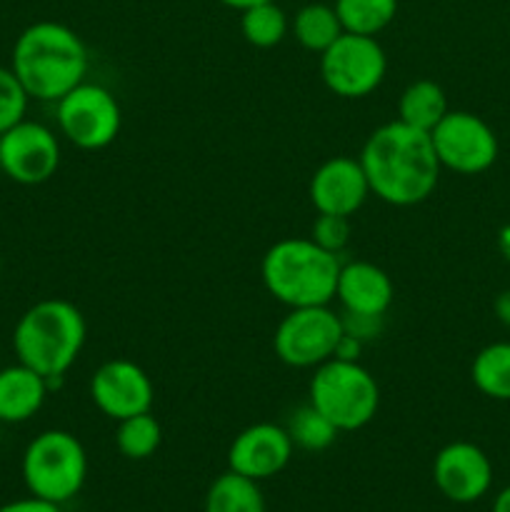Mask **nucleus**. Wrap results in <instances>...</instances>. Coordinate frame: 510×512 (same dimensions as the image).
<instances>
[{
    "instance_id": "f257e3e1",
    "label": "nucleus",
    "mask_w": 510,
    "mask_h": 512,
    "mask_svg": "<svg viewBox=\"0 0 510 512\" xmlns=\"http://www.w3.org/2000/svg\"><path fill=\"white\" fill-rule=\"evenodd\" d=\"M358 160L370 193L398 208L428 200L438 188L443 170L430 133L405 125L403 120H390L373 130Z\"/></svg>"
},
{
    "instance_id": "f03ea898",
    "label": "nucleus",
    "mask_w": 510,
    "mask_h": 512,
    "mask_svg": "<svg viewBox=\"0 0 510 512\" xmlns=\"http://www.w3.org/2000/svg\"><path fill=\"white\" fill-rule=\"evenodd\" d=\"M10 68L30 98L58 103L85 80L88 48L68 25L40 20L18 35Z\"/></svg>"
},
{
    "instance_id": "7ed1b4c3",
    "label": "nucleus",
    "mask_w": 510,
    "mask_h": 512,
    "mask_svg": "<svg viewBox=\"0 0 510 512\" xmlns=\"http://www.w3.org/2000/svg\"><path fill=\"white\" fill-rule=\"evenodd\" d=\"M88 325L73 303L48 298L20 315L13 330V350L18 363L43 375L48 385L63 378L78 360Z\"/></svg>"
},
{
    "instance_id": "20e7f679",
    "label": "nucleus",
    "mask_w": 510,
    "mask_h": 512,
    "mask_svg": "<svg viewBox=\"0 0 510 512\" xmlns=\"http://www.w3.org/2000/svg\"><path fill=\"white\" fill-rule=\"evenodd\" d=\"M263 283L278 303L288 308L328 305L338 288V255L310 238H285L268 248L263 258Z\"/></svg>"
},
{
    "instance_id": "39448f33",
    "label": "nucleus",
    "mask_w": 510,
    "mask_h": 512,
    "mask_svg": "<svg viewBox=\"0 0 510 512\" xmlns=\"http://www.w3.org/2000/svg\"><path fill=\"white\" fill-rule=\"evenodd\" d=\"M310 405L338 428L353 433L375 418L380 405V388L370 370L358 360H328L315 368L310 380Z\"/></svg>"
},
{
    "instance_id": "423d86ee",
    "label": "nucleus",
    "mask_w": 510,
    "mask_h": 512,
    "mask_svg": "<svg viewBox=\"0 0 510 512\" xmlns=\"http://www.w3.org/2000/svg\"><path fill=\"white\" fill-rule=\"evenodd\" d=\"M85 478L88 455L83 443L68 430H45L25 448L23 480L35 498L63 505L83 490Z\"/></svg>"
},
{
    "instance_id": "0eeeda50",
    "label": "nucleus",
    "mask_w": 510,
    "mask_h": 512,
    "mask_svg": "<svg viewBox=\"0 0 510 512\" xmlns=\"http://www.w3.org/2000/svg\"><path fill=\"white\" fill-rule=\"evenodd\" d=\"M343 338L340 315L328 305L290 308L273 335L275 355L290 368H318L335 358Z\"/></svg>"
},
{
    "instance_id": "6e6552de",
    "label": "nucleus",
    "mask_w": 510,
    "mask_h": 512,
    "mask_svg": "<svg viewBox=\"0 0 510 512\" xmlns=\"http://www.w3.org/2000/svg\"><path fill=\"white\" fill-rule=\"evenodd\" d=\"M388 58L373 35L343 33L320 53V75L330 93L340 98H365L385 78Z\"/></svg>"
},
{
    "instance_id": "1a4fd4ad",
    "label": "nucleus",
    "mask_w": 510,
    "mask_h": 512,
    "mask_svg": "<svg viewBox=\"0 0 510 512\" xmlns=\"http://www.w3.org/2000/svg\"><path fill=\"white\" fill-rule=\"evenodd\" d=\"M58 128L65 140L83 150L108 148L120 133V105L108 88L95 83L75 85L58 100Z\"/></svg>"
},
{
    "instance_id": "9d476101",
    "label": "nucleus",
    "mask_w": 510,
    "mask_h": 512,
    "mask_svg": "<svg viewBox=\"0 0 510 512\" xmlns=\"http://www.w3.org/2000/svg\"><path fill=\"white\" fill-rule=\"evenodd\" d=\"M440 165L460 175L485 173L498 160V138L493 128L468 110H448L430 130Z\"/></svg>"
},
{
    "instance_id": "9b49d317",
    "label": "nucleus",
    "mask_w": 510,
    "mask_h": 512,
    "mask_svg": "<svg viewBox=\"0 0 510 512\" xmlns=\"http://www.w3.org/2000/svg\"><path fill=\"white\" fill-rule=\"evenodd\" d=\"M60 165V143L53 130L35 120H20L0 135V170L20 185H40Z\"/></svg>"
},
{
    "instance_id": "f8f14e48",
    "label": "nucleus",
    "mask_w": 510,
    "mask_h": 512,
    "mask_svg": "<svg viewBox=\"0 0 510 512\" xmlns=\"http://www.w3.org/2000/svg\"><path fill=\"white\" fill-rule=\"evenodd\" d=\"M433 483L455 505L478 503L493 485V465L483 448L455 440L438 450L433 460Z\"/></svg>"
},
{
    "instance_id": "ddd939ff",
    "label": "nucleus",
    "mask_w": 510,
    "mask_h": 512,
    "mask_svg": "<svg viewBox=\"0 0 510 512\" xmlns=\"http://www.w3.org/2000/svg\"><path fill=\"white\" fill-rule=\"evenodd\" d=\"M90 398L95 408L110 420L148 413L153 408L155 390L148 373L133 360H108L90 378Z\"/></svg>"
},
{
    "instance_id": "4468645a",
    "label": "nucleus",
    "mask_w": 510,
    "mask_h": 512,
    "mask_svg": "<svg viewBox=\"0 0 510 512\" xmlns=\"http://www.w3.org/2000/svg\"><path fill=\"white\" fill-rule=\"evenodd\" d=\"M293 440L283 425L258 423L235 435L228 450V468L250 480L275 478L293 458Z\"/></svg>"
},
{
    "instance_id": "2eb2a0df",
    "label": "nucleus",
    "mask_w": 510,
    "mask_h": 512,
    "mask_svg": "<svg viewBox=\"0 0 510 512\" xmlns=\"http://www.w3.org/2000/svg\"><path fill=\"white\" fill-rule=\"evenodd\" d=\"M308 195L318 213L350 218L368 200L370 185L358 158L338 155V158L325 160L315 170L313 178H310Z\"/></svg>"
},
{
    "instance_id": "dca6fc26",
    "label": "nucleus",
    "mask_w": 510,
    "mask_h": 512,
    "mask_svg": "<svg viewBox=\"0 0 510 512\" xmlns=\"http://www.w3.org/2000/svg\"><path fill=\"white\" fill-rule=\"evenodd\" d=\"M393 280L375 263L355 260L340 265L335 298L343 305V313L385 315L393 305Z\"/></svg>"
},
{
    "instance_id": "f3484780",
    "label": "nucleus",
    "mask_w": 510,
    "mask_h": 512,
    "mask_svg": "<svg viewBox=\"0 0 510 512\" xmlns=\"http://www.w3.org/2000/svg\"><path fill=\"white\" fill-rule=\"evenodd\" d=\"M48 380L28 365L18 363L0 370V423H25L43 408Z\"/></svg>"
},
{
    "instance_id": "a211bd4d",
    "label": "nucleus",
    "mask_w": 510,
    "mask_h": 512,
    "mask_svg": "<svg viewBox=\"0 0 510 512\" xmlns=\"http://www.w3.org/2000/svg\"><path fill=\"white\" fill-rule=\"evenodd\" d=\"M445 113H448V98L435 80H415L398 100V120L425 133H430L445 118Z\"/></svg>"
},
{
    "instance_id": "6ab92c4d",
    "label": "nucleus",
    "mask_w": 510,
    "mask_h": 512,
    "mask_svg": "<svg viewBox=\"0 0 510 512\" xmlns=\"http://www.w3.org/2000/svg\"><path fill=\"white\" fill-rule=\"evenodd\" d=\"M205 512H265V498L258 480L245 475L223 473L205 493Z\"/></svg>"
},
{
    "instance_id": "aec40b11",
    "label": "nucleus",
    "mask_w": 510,
    "mask_h": 512,
    "mask_svg": "<svg viewBox=\"0 0 510 512\" xmlns=\"http://www.w3.org/2000/svg\"><path fill=\"white\" fill-rule=\"evenodd\" d=\"M295 40L310 53H325L345 33L333 5L308 3L295 13Z\"/></svg>"
},
{
    "instance_id": "412c9836",
    "label": "nucleus",
    "mask_w": 510,
    "mask_h": 512,
    "mask_svg": "<svg viewBox=\"0 0 510 512\" xmlns=\"http://www.w3.org/2000/svg\"><path fill=\"white\" fill-rule=\"evenodd\" d=\"M473 385L490 400H510V343L480 350L470 368Z\"/></svg>"
},
{
    "instance_id": "4be33fe9",
    "label": "nucleus",
    "mask_w": 510,
    "mask_h": 512,
    "mask_svg": "<svg viewBox=\"0 0 510 512\" xmlns=\"http://www.w3.org/2000/svg\"><path fill=\"white\" fill-rule=\"evenodd\" d=\"M335 13L345 33L378 35L398 13V0H335Z\"/></svg>"
},
{
    "instance_id": "5701e85b",
    "label": "nucleus",
    "mask_w": 510,
    "mask_h": 512,
    "mask_svg": "<svg viewBox=\"0 0 510 512\" xmlns=\"http://www.w3.org/2000/svg\"><path fill=\"white\" fill-rule=\"evenodd\" d=\"M163 443V428L155 420V415L140 413L130 415V418L118 420V430H115V445H118L120 455L128 460H145L155 453Z\"/></svg>"
},
{
    "instance_id": "b1692460",
    "label": "nucleus",
    "mask_w": 510,
    "mask_h": 512,
    "mask_svg": "<svg viewBox=\"0 0 510 512\" xmlns=\"http://www.w3.org/2000/svg\"><path fill=\"white\" fill-rule=\"evenodd\" d=\"M240 30H243V38L255 48H273L283 43L288 35V15L280 5H275V0H268V3L243 10Z\"/></svg>"
},
{
    "instance_id": "393cba45",
    "label": "nucleus",
    "mask_w": 510,
    "mask_h": 512,
    "mask_svg": "<svg viewBox=\"0 0 510 512\" xmlns=\"http://www.w3.org/2000/svg\"><path fill=\"white\" fill-rule=\"evenodd\" d=\"M285 430H288L295 448L308 450V453L328 450L330 445L335 443V438H338V428H335V425L330 423L320 410H315L310 403L305 405V408L295 410Z\"/></svg>"
},
{
    "instance_id": "a878e982",
    "label": "nucleus",
    "mask_w": 510,
    "mask_h": 512,
    "mask_svg": "<svg viewBox=\"0 0 510 512\" xmlns=\"http://www.w3.org/2000/svg\"><path fill=\"white\" fill-rule=\"evenodd\" d=\"M28 90L13 73V68H3L0 65V135L15 123L25 120V110H28Z\"/></svg>"
},
{
    "instance_id": "bb28decb",
    "label": "nucleus",
    "mask_w": 510,
    "mask_h": 512,
    "mask_svg": "<svg viewBox=\"0 0 510 512\" xmlns=\"http://www.w3.org/2000/svg\"><path fill=\"white\" fill-rule=\"evenodd\" d=\"M310 240L328 253L338 255L350 240V220L345 215L318 213L313 228H310Z\"/></svg>"
},
{
    "instance_id": "cd10ccee",
    "label": "nucleus",
    "mask_w": 510,
    "mask_h": 512,
    "mask_svg": "<svg viewBox=\"0 0 510 512\" xmlns=\"http://www.w3.org/2000/svg\"><path fill=\"white\" fill-rule=\"evenodd\" d=\"M383 318L385 315H363V313H343L340 323H343V333L353 335L360 343L378 338L383 333Z\"/></svg>"
},
{
    "instance_id": "c85d7f7f",
    "label": "nucleus",
    "mask_w": 510,
    "mask_h": 512,
    "mask_svg": "<svg viewBox=\"0 0 510 512\" xmlns=\"http://www.w3.org/2000/svg\"><path fill=\"white\" fill-rule=\"evenodd\" d=\"M0 512H63L60 505L48 503V500H40L35 495L23 500H13V503H5L0 505Z\"/></svg>"
},
{
    "instance_id": "c756f323",
    "label": "nucleus",
    "mask_w": 510,
    "mask_h": 512,
    "mask_svg": "<svg viewBox=\"0 0 510 512\" xmlns=\"http://www.w3.org/2000/svg\"><path fill=\"white\" fill-rule=\"evenodd\" d=\"M493 310H495V318H498L500 323L508 325V328H510V290H503V293L495 298Z\"/></svg>"
},
{
    "instance_id": "7c9ffc66",
    "label": "nucleus",
    "mask_w": 510,
    "mask_h": 512,
    "mask_svg": "<svg viewBox=\"0 0 510 512\" xmlns=\"http://www.w3.org/2000/svg\"><path fill=\"white\" fill-rule=\"evenodd\" d=\"M493 512H510V485H505V488L495 495Z\"/></svg>"
},
{
    "instance_id": "2f4dec72",
    "label": "nucleus",
    "mask_w": 510,
    "mask_h": 512,
    "mask_svg": "<svg viewBox=\"0 0 510 512\" xmlns=\"http://www.w3.org/2000/svg\"><path fill=\"white\" fill-rule=\"evenodd\" d=\"M498 248H500V255L510 263V225H505V228L498 233Z\"/></svg>"
},
{
    "instance_id": "473e14b6",
    "label": "nucleus",
    "mask_w": 510,
    "mask_h": 512,
    "mask_svg": "<svg viewBox=\"0 0 510 512\" xmlns=\"http://www.w3.org/2000/svg\"><path fill=\"white\" fill-rule=\"evenodd\" d=\"M220 3H223V5H228V8H235V10H240V13H243V10L253 8V5L268 3V0H220Z\"/></svg>"
}]
</instances>
